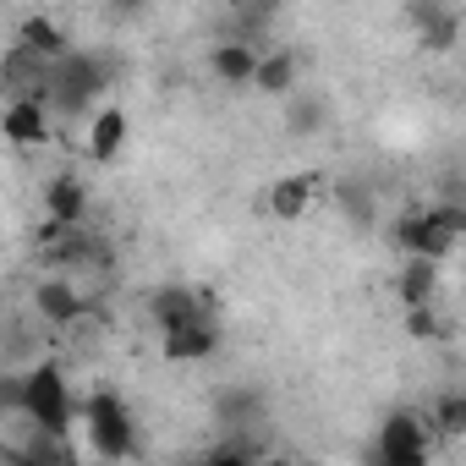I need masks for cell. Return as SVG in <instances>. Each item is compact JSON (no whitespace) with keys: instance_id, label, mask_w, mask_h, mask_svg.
Returning <instances> with one entry per match:
<instances>
[{"instance_id":"6da1fadb","label":"cell","mask_w":466,"mask_h":466,"mask_svg":"<svg viewBox=\"0 0 466 466\" xmlns=\"http://www.w3.org/2000/svg\"><path fill=\"white\" fill-rule=\"evenodd\" d=\"M390 242L400 258H450L466 242V203L461 198H433V203H411L395 214Z\"/></svg>"},{"instance_id":"7a4b0ae2","label":"cell","mask_w":466,"mask_h":466,"mask_svg":"<svg viewBox=\"0 0 466 466\" xmlns=\"http://www.w3.org/2000/svg\"><path fill=\"white\" fill-rule=\"evenodd\" d=\"M6 406L23 411L28 428L56 433V439H72V428H77V395H72V379L61 373V362H34V368L12 384Z\"/></svg>"},{"instance_id":"3957f363","label":"cell","mask_w":466,"mask_h":466,"mask_svg":"<svg viewBox=\"0 0 466 466\" xmlns=\"http://www.w3.org/2000/svg\"><path fill=\"white\" fill-rule=\"evenodd\" d=\"M72 450L94 455V461H127L137 455V422L132 406L116 390H94L77 400V428H72Z\"/></svg>"},{"instance_id":"277c9868","label":"cell","mask_w":466,"mask_h":466,"mask_svg":"<svg viewBox=\"0 0 466 466\" xmlns=\"http://www.w3.org/2000/svg\"><path fill=\"white\" fill-rule=\"evenodd\" d=\"M56 116L61 110L50 105V94H12V105H6V143L17 154L45 148L56 137Z\"/></svg>"},{"instance_id":"5b68a950","label":"cell","mask_w":466,"mask_h":466,"mask_svg":"<svg viewBox=\"0 0 466 466\" xmlns=\"http://www.w3.org/2000/svg\"><path fill=\"white\" fill-rule=\"evenodd\" d=\"M94 308V297H88V286L83 280H72L66 269H56V275H45L39 286H34V313L50 324V329H66V324H77L83 313Z\"/></svg>"},{"instance_id":"8992f818","label":"cell","mask_w":466,"mask_h":466,"mask_svg":"<svg viewBox=\"0 0 466 466\" xmlns=\"http://www.w3.org/2000/svg\"><path fill=\"white\" fill-rule=\"evenodd\" d=\"M127 143H132V116L121 105H94L83 116V154L94 165H116L127 154Z\"/></svg>"},{"instance_id":"52a82bcc","label":"cell","mask_w":466,"mask_h":466,"mask_svg":"<svg viewBox=\"0 0 466 466\" xmlns=\"http://www.w3.org/2000/svg\"><path fill=\"white\" fill-rule=\"evenodd\" d=\"M433 439H439L433 417L395 411V417L379 428V444H373V455H379V461H428V455H433Z\"/></svg>"},{"instance_id":"ba28073f","label":"cell","mask_w":466,"mask_h":466,"mask_svg":"<svg viewBox=\"0 0 466 466\" xmlns=\"http://www.w3.org/2000/svg\"><path fill=\"white\" fill-rule=\"evenodd\" d=\"M324 198V176L319 170H291V176H275L269 192H264V208L275 219H308Z\"/></svg>"},{"instance_id":"9c48e42d","label":"cell","mask_w":466,"mask_h":466,"mask_svg":"<svg viewBox=\"0 0 466 466\" xmlns=\"http://www.w3.org/2000/svg\"><path fill=\"white\" fill-rule=\"evenodd\" d=\"M39 198H45V219H56V225H88V181L77 170H56Z\"/></svg>"},{"instance_id":"30bf717a","label":"cell","mask_w":466,"mask_h":466,"mask_svg":"<svg viewBox=\"0 0 466 466\" xmlns=\"http://www.w3.org/2000/svg\"><path fill=\"white\" fill-rule=\"evenodd\" d=\"M192 319H208V302L192 291V286H159L154 297H148V324L165 335V329H181V324H192Z\"/></svg>"},{"instance_id":"8fae6325","label":"cell","mask_w":466,"mask_h":466,"mask_svg":"<svg viewBox=\"0 0 466 466\" xmlns=\"http://www.w3.org/2000/svg\"><path fill=\"white\" fill-rule=\"evenodd\" d=\"M159 351L170 362H208L219 351V329H214V319H192L181 329H165L159 335Z\"/></svg>"},{"instance_id":"7c38bea8","label":"cell","mask_w":466,"mask_h":466,"mask_svg":"<svg viewBox=\"0 0 466 466\" xmlns=\"http://www.w3.org/2000/svg\"><path fill=\"white\" fill-rule=\"evenodd\" d=\"M258 61H264V50H258L253 39H225V45H214V56H208L214 77H219V83H230V88H253Z\"/></svg>"},{"instance_id":"4fadbf2b","label":"cell","mask_w":466,"mask_h":466,"mask_svg":"<svg viewBox=\"0 0 466 466\" xmlns=\"http://www.w3.org/2000/svg\"><path fill=\"white\" fill-rule=\"evenodd\" d=\"M400 302L406 308L439 302V258H406L400 264Z\"/></svg>"},{"instance_id":"5bb4252c","label":"cell","mask_w":466,"mask_h":466,"mask_svg":"<svg viewBox=\"0 0 466 466\" xmlns=\"http://www.w3.org/2000/svg\"><path fill=\"white\" fill-rule=\"evenodd\" d=\"M17 45H28V50H34V56H45V61H66V56H72L66 34H61L50 17H28V23H23V34H17Z\"/></svg>"},{"instance_id":"9a60e30c","label":"cell","mask_w":466,"mask_h":466,"mask_svg":"<svg viewBox=\"0 0 466 466\" xmlns=\"http://www.w3.org/2000/svg\"><path fill=\"white\" fill-rule=\"evenodd\" d=\"M253 88H258V94H291V88H297V56H291V50H264Z\"/></svg>"},{"instance_id":"2e32d148","label":"cell","mask_w":466,"mask_h":466,"mask_svg":"<svg viewBox=\"0 0 466 466\" xmlns=\"http://www.w3.org/2000/svg\"><path fill=\"white\" fill-rule=\"evenodd\" d=\"M428 417H433L439 439H461V433H466V395H439Z\"/></svg>"},{"instance_id":"e0dca14e","label":"cell","mask_w":466,"mask_h":466,"mask_svg":"<svg viewBox=\"0 0 466 466\" xmlns=\"http://www.w3.org/2000/svg\"><path fill=\"white\" fill-rule=\"evenodd\" d=\"M461 83H466V61H461Z\"/></svg>"},{"instance_id":"ac0fdd59","label":"cell","mask_w":466,"mask_h":466,"mask_svg":"<svg viewBox=\"0 0 466 466\" xmlns=\"http://www.w3.org/2000/svg\"><path fill=\"white\" fill-rule=\"evenodd\" d=\"M132 6H143V0H132Z\"/></svg>"}]
</instances>
